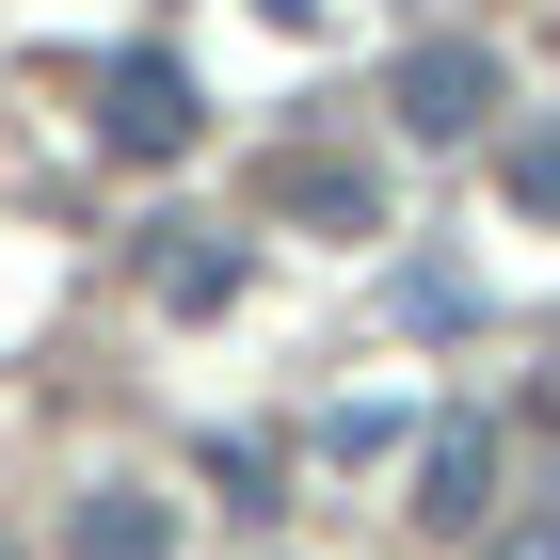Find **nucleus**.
Listing matches in <instances>:
<instances>
[{
    "instance_id": "f257e3e1",
    "label": "nucleus",
    "mask_w": 560,
    "mask_h": 560,
    "mask_svg": "<svg viewBox=\"0 0 560 560\" xmlns=\"http://www.w3.org/2000/svg\"><path fill=\"white\" fill-rule=\"evenodd\" d=\"M497 96H513V81H497V48H480V33H417V48L385 65V129H400V144H480V129H497Z\"/></svg>"
},
{
    "instance_id": "f03ea898",
    "label": "nucleus",
    "mask_w": 560,
    "mask_h": 560,
    "mask_svg": "<svg viewBox=\"0 0 560 560\" xmlns=\"http://www.w3.org/2000/svg\"><path fill=\"white\" fill-rule=\"evenodd\" d=\"M192 129H209V81H192L176 48H129V65H96V144H113V161H176Z\"/></svg>"
},
{
    "instance_id": "7ed1b4c3",
    "label": "nucleus",
    "mask_w": 560,
    "mask_h": 560,
    "mask_svg": "<svg viewBox=\"0 0 560 560\" xmlns=\"http://www.w3.org/2000/svg\"><path fill=\"white\" fill-rule=\"evenodd\" d=\"M400 513L417 528H480L497 513V417H432L417 448H400Z\"/></svg>"
},
{
    "instance_id": "20e7f679",
    "label": "nucleus",
    "mask_w": 560,
    "mask_h": 560,
    "mask_svg": "<svg viewBox=\"0 0 560 560\" xmlns=\"http://www.w3.org/2000/svg\"><path fill=\"white\" fill-rule=\"evenodd\" d=\"M65 560H176V497H144V480H96L81 513H65Z\"/></svg>"
},
{
    "instance_id": "39448f33",
    "label": "nucleus",
    "mask_w": 560,
    "mask_h": 560,
    "mask_svg": "<svg viewBox=\"0 0 560 560\" xmlns=\"http://www.w3.org/2000/svg\"><path fill=\"white\" fill-rule=\"evenodd\" d=\"M144 289H161L176 320H224V304H241V257H224V241H192V224H176L161 257H144Z\"/></svg>"
},
{
    "instance_id": "423d86ee",
    "label": "nucleus",
    "mask_w": 560,
    "mask_h": 560,
    "mask_svg": "<svg viewBox=\"0 0 560 560\" xmlns=\"http://www.w3.org/2000/svg\"><path fill=\"white\" fill-rule=\"evenodd\" d=\"M289 209L337 224V241H369V224H385V192H369V161H289Z\"/></svg>"
},
{
    "instance_id": "0eeeda50",
    "label": "nucleus",
    "mask_w": 560,
    "mask_h": 560,
    "mask_svg": "<svg viewBox=\"0 0 560 560\" xmlns=\"http://www.w3.org/2000/svg\"><path fill=\"white\" fill-rule=\"evenodd\" d=\"M385 320H417V337H432V320H480V272L465 257H400L385 272Z\"/></svg>"
},
{
    "instance_id": "6e6552de",
    "label": "nucleus",
    "mask_w": 560,
    "mask_h": 560,
    "mask_svg": "<svg viewBox=\"0 0 560 560\" xmlns=\"http://www.w3.org/2000/svg\"><path fill=\"white\" fill-rule=\"evenodd\" d=\"M513 209H528V224H560V113L513 144Z\"/></svg>"
},
{
    "instance_id": "1a4fd4ad",
    "label": "nucleus",
    "mask_w": 560,
    "mask_h": 560,
    "mask_svg": "<svg viewBox=\"0 0 560 560\" xmlns=\"http://www.w3.org/2000/svg\"><path fill=\"white\" fill-rule=\"evenodd\" d=\"M480 560H560V497H545V513H513V528H497Z\"/></svg>"
},
{
    "instance_id": "9d476101",
    "label": "nucleus",
    "mask_w": 560,
    "mask_h": 560,
    "mask_svg": "<svg viewBox=\"0 0 560 560\" xmlns=\"http://www.w3.org/2000/svg\"><path fill=\"white\" fill-rule=\"evenodd\" d=\"M257 16H320V0H257Z\"/></svg>"
}]
</instances>
